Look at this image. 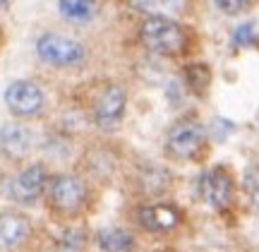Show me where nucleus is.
<instances>
[{
	"mask_svg": "<svg viewBox=\"0 0 259 252\" xmlns=\"http://www.w3.org/2000/svg\"><path fill=\"white\" fill-rule=\"evenodd\" d=\"M48 187V171L41 163L27 166L19 173L12 185H10V197L19 202V204H31L38 197L44 195V190Z\"/></svg>",
	"mask_w": 259,
	"mask_h": 252,
	"instance_id": "0eeeda50",
	"label": "nucleus"
},
{
	"mask_svg": "<svg viewBox=\"0 0 259 252\" xmlns=\"http://www.w3.org/2000/svg\"><path fill=\"white\" fill-rule=\"evenodd\" d=\"M36 53L38 58L56 67H72L84 63L87 58V48L74 41V38L60 36V34H44L36 41Z\"/></svg>",
	"mask_w": 259,
	"mask_h": 252,
	"instance_id": "f03ea898",
	"label": "nucleus"
},
{
	"mask_svg": "<svg viewBox=\"0 0 259 252\" xmlns=\"http://www.w3.org/2000/svg\"><path fill=\"white\" fill-rule=\"evenodd\" d=\"M213 5L226 15H240L250 8V0H213Z\"/></svg>",
	"mask_w": 259,
	"mask_h": 252,
	"instance_id": "f3484780",
	"label": "nucleus"
},
{
	"mask_svg": "<svg viewBox=\"0 0 259 252\" xmlns=\"http://www.w3.org/2000/svg\"><path fill=\"white\" fill-rule=\"evenodd\" d=\"M130 5L149 17H173L185 10L187 0H130Z\"/></svg>",
	"mask_w": 259,
	"mask_h": 252,
	"instance_id": "f8f14e48",
	"label": "nucleus"
},
{
	"mask_svg": "<svg viewBox=\"0 0 259 252\" xmlns=\"http://www.w3.org/2000/svg\"><path fill=\"white\" fill-rule=\"evenodd\" d=\"M125 103H127V96H125V89L120 87H111L101 94V99L96 101V122L103 130H113L118 122H120L122 113H125Z\"/></svg>",
	"mask_w": 259,
	"mask_h": 252,
	"instance_id": "6e6552de",
	"label": "nucleus"
},
{
	"mask_svg": "<svg viewBox=\"0 0 259 252\" xmlns=\"http://www.w3.org/2000/svg\"><path fill=\"white\" fill-rule=\"evenodd\" d=\"M209 79H211V75H209V67L206 65H190L185 70V82L194 92H204Z\"/></svg>",
	"mask_w": 259,
	"mask_h": 252,
	"instance_id": "2eb2a0df",
	"label": "nucleus"
},
{
	"mask_svg": "<svg viewBox=\"0 0 259 252\" xmlns=\"http://www.w3.org/2000/svg\"><path fill=\"white\" fill-rule=\"evenodd\" d=\"M58 8L65 19L87 22L96 15V0H58Z\"/></svg>",
	"mask_w": 259,
	"mask_h": 252,
	"instance_id": "ddd939ff",
	"label": "nucleus"
},
{
	"mask_svg": "<svg viewBox=\"0 0 259 252\" xmlns=\"http://www.w3.org/2000/svg\"><path fill=\"white\" fill-rule=\"evenodd\" d=\"M5 106L10 108V113H15L19 118L36 115L44 108V92L38 84L29 79H17L5 89Z\"/></svg>",
	"mask_w": 259,
	"mask_h": 252,
	"instance_id": "39448f33",
	"label": "nucleus"
},
{
	"mask_svg": "<svg viewBox=\"0 0 259 252\" xmlns=\"http://www.w3.org/2000/svg\"><path fill=\"white\" fill-rule=\"evenodd\" d=\"M99 245L106 252H127L132 250V235L122 228H103L99 233Z\"/></svg>",
	"mask_w": 259,
	"mask_h": 252,
	"instance_id": "4468645a",
	"label": "nucleus"
},
{
	"mask_svg": "<svg viewBox=\"0 0 259 252\" xmlns=\"http://www.w3.org/2000/svg\"><path fill=\"white\" fill-rule=\"evenodd\" d=\"M245 190L252 197V202L259 206V166H252L245 171Z\"/></svg>",
	"mask_w": 259,
	"mask_h": 252,
	"instance_id": "dca6fc26",
	"label": "nucleus"
},
{
	"mask_svg": "<svg viewBox=\"0 0 259 252\" xmlns=\"http://www.w3.org/2000/svg\"><path fill=\"white\" fill-rule=\"evenodd\" d=\"M139 224L151 233H168L178 228L180 224V212L173 204H147L139 209Z\"/></svg>",
	"mask_w": 259,
	"mask_h": 252,
	"instance_id": "1a4fd4ad",
	"label": "nucleus"
},
{
	"mask_svg": "<svg viewBox=\"0 0 259 252\" xmlns=\"http://www.w3.org/2000/svg\"><path fill=\"white\" fill-rule=\"evenodd\" d=\"M142 44L158 56H180L187 48L185 29L170 17H149L139 29Z\"/></svg>",
	"mask_w": 259,
	"mask_h": 252,
	"instance_id": "f257e3e1",
	"label": "nucleus"
},
{
	"mask_svg": "<svg viewBox=\"0 0 259 252\" xmlns=\"http://www.w3.org/2000/svg\"><path fill=\"white\" fill-rule=\"evenodd\" d=\"M233 44L235 46H252L254 44V24H242V27L235 29Z\"/></svg>",
	"mask_w": 259,
	"mask_h": 252,
	"instance_id": "a211bd4d",
	"label": "nucleus"
},
{
	"mask_svg": "<svg viewBox=\"0 0 259 252\" xmlns=\"http://www.w3.org/2000/svg\"><path fill=\"white\" fill-rule=\"evenodd\" d=\"M204 142H206V132L202 125L197 120H183L168 132L166 147L178 159H192L194 154L202 151Z\"/></svg>",
	"mask_w": 259,
	"mask_h": 252,
	"instance_id": "20e7f679",
	"label": "nucleus"
},
{
	"mask_svg": "<svg viewBox=\"0 0 259 252\" xmlns=\"http://www.w3.org/2000/svg\"><path fill=\"white\" fill-rule=\"evenodd\" d=\"M0 147L3 151L8 154V156H15V159H22V156H27L31 147H34V137H31V132L24 128V125H5L3 130H0Z\"/></svg>",
	"mask_w": 259,
	"mask_h": 252,
	"instance_id": "9b49d317",
	"label": "nucleus"
},
{
	"mask_svg": "<svg viewBox=\"0 0 259 252\" xmlns=\"http://www.w3.org/2000/svg\"><path fill=\"white\" fill-rule=\"evenodd\" d=\"M29 231V219L15 212H3L0 214V250H15L27 240Z\"/></svg>",
	"mask_w": 259,
	"mask_h": 252,
	"instance_id": "9d476101",
	"label": "nucleus"
},
{
	"mask_svg": "<svg viewBox=\"0 0 259 252\" xmlns=\"http://www.w3.org/2000/svg\"><path fill=\"white\" fill-rule=\"evenodd\" d=\"M3 5H8V0H0V8H3Z\"/></svg>",
	"mask_w": 259,
	"mask_h": 252,
	"instance_id": "6ab92c4d",
	"label": "nucleus"
},
{
	"mask_svg": "<svg viewBox=\"0 0 259 252\" xmlns=\"http://www.w3.org/2000/svg\"><path fill=\"white\" fill-rule=\"evenodd\" d=\"M87 202V185L84 180H79L77 176H58L51 183V204L56 206L58 212L65 214H74L79 212Z\"/></svg>",
	"mask_w": 259,
	"mask_h": 252,
	"instance_id": "423d86ee",
	"label": "nucleus"
},
{
	"mask_svg": "<svg viewBox=\"0 0 259 252\" xmlns=\"http://www.w3.org/2000/svg\"><path fill=\"white\" fill-rule=\"evenodd\" d=\"M199 195L211 209H228L233 204V178L226 168H209L199 178Z\"/></svg>",
	"mask_w": 259,
	"mask_h": 252,
	"instance_id": "7ed1b4c3",
	"label": "nucleus"
}]
</instances>
